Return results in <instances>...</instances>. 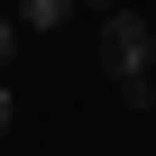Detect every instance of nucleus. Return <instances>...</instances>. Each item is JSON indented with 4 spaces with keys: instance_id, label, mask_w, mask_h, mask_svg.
Instances as JSON below:
<instances>
[{
    "instance_id": "obj_1",
    "label": "nucleus",
    "mask_w": 156,
    "mask_h": 156,
    "mask_svg": "<svg viewBox=\"0 0 156 156\" xmlns=\"http://www.w3.org/2000/svg\"><path fill=\"white\" fill-rule=\"evenodd\" d=\"M92 55H101L110 83H119V73H147V64H156V19H147V9H129V0H119V9H101Z\"/></svg>"
},
{
    "instance_id": "obj_2",
    "label": "nucleus",
    "mask_w": 156,
    "mask_h": 156,
    "mask_svg": "<svg viewBox=\"0 0 156 156\" xmlns=\"http://www.w3.org/2000/svg\"><path fill=\"white\" fill-rule=\"evenodd\" d=\"M73 9H83V0H19V28H28V37H55Z\"/></svg>"
},
{
    "instance_id": "obj_3",
    "label": "nucleus",
    "mask_w": 156,
    "mask_h": 156,
    "mask_svg": "<svg viewBox=\"0 0 156 156\" xmlns=\"http://www.w3.org/2000/svg\"><path fill=\"white\" fill-rule=\"evenodd\" d=\"M119 110H156V64L147 73H119Z\"/></svg>"
},
{
    "instance_id": "obj_4",
    "label": "nucleus",
    "mask_w": 156,
    "mask_h": 156,
    "mask_svg": "<svg viewBox=\"0 0 156 156\" xmlns=\"http://www.w3.org/2000/svg\"><path fill=\"white\" fill-rule=\"evenodd\" d=\"M28 46V28H19V9H0V73H9V55Z\"/></svg>"
},
{
    "instance_id": "obj_5",
    "label": "nucleus",
    "mask_w": 156,
    "mask_h": 156,
    "mask_svg": "<svg viewBox=\"0 0 156 156\" xmlns=\"http://www.w3.org/2000/svg\"><path fill=\"white\" fill-rule=\"evenodd\" d=\"M19 129V92H9V73H0V138Z\"/></svg>"
},
{
    "instance_id": "obj_6",
    "label": "nucleus",
    "mask_w": 156,
    "mask_h": 156,
    "mask_svg": "<svg viewBox=\"0 0 156 156\" xmlns=\"http://www.w3.org/2000/svg\"><path fill=\"white\" fill-rule=\"evenodd\" d=\"M83 9H119V0H83Z\"/></svg>"
}]
</instances>
